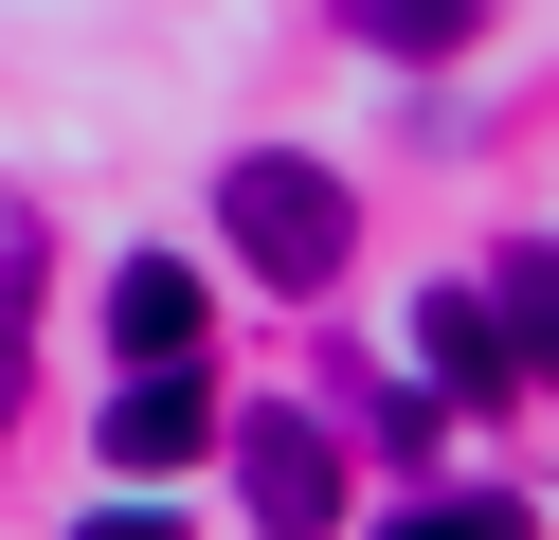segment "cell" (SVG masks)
<instances>
[{
  "label": "cell",
  "mask_w": 559,
  "mask_h": 540,
  "mask_svg": "<svg viewBox=\"0 0 559 540\" xmlns=\"http://www.w3.org/2000/svg\"><path fill=\"white\" fill-rule=\"evenodd\" d=\"M217 252L253 288H307V307H325L343 252H361V199H343L307 144H235V163H217Z\"/></svg>",
  "instance_id": "6da1fadb"
},
{
  "label": "cell",
  "mask_w": 559,
  "mask_h": 540,
  "mask_svg": "<svg viewBox=\"0 0 559 540\" xmlns=\"http://www.w3.org/2000/svg\"><path fill=\"white\" fill-rule=\"evenodd\" d=\"M235 432V504H253L271 540H325L343 523V432H325V396H253V415H217Z\"/></svg>",
  "instance_id": "7a4b0ae2"
},
{
  "label": "cell",
  "mask_w": 559,
  "mask_h": 540,
  "mask_svg": "<svg viewBox=\"0 0 559 540\" xmlns=\"http://www.w3.org/2000/svg\"><path fill=\"white\" fill-rule=\"evenodd\" d=\"M199 432H217V379H199V360H127V379H109V415H91V451H109L127 487H163Z\"/></svg>",
  "instance_id": "3957f363"
},
{
  "label": "cell",
  "mask_w": 559,
  "mask_h": 540,
  "mask_svg": "<svg viewBox=\"0 0 559 540\" xmlns=\"http://www.w3.org/2000/svg\"><path fill=\"white\" fill-rule=\"evenodd\" d=\"M109 360H199V271L181 252H127L109 271Z\"/></svg>",
  "instance_id": "277c9868"
},
{
  "label": "cell",
  "mask_w": 559,
  "mask_h": 540,
  "mask_svg": "<svg viewBox=\"0 0 559 540\" xmlns=\"http://www.w3.org/2000/svg\"><path fill=\"white\" fill-rule=\"evenodd\" d=\"M415 360H433V396H451V415H469V396H523V360H506V324H487L469 288H433V307H415Z\"/></svg>",
  "instance_id": "5b68a950"
},
{
  "label": "cell",
  "mask_w": 559,
  "mask_h": 540,
  "mask_svg": "<svg viewBox=\"0 0 559 540\" xmlns=\"http://www.w3.org/2000/svg\"><path fill=\"white\" fill-rule=\"evenodd\" d=\"M37 271H55V252H37V199H0V432L37 415Z\"/></svg>",
  "instance_id": "8992f818"
},
{
  "label": "cell",
  "mask_w": 559,
  "mask_h": 540,
  "mask_svg": "<svg viewBox=\"0 0 559 540\" xmlns=\"http://www.w3.org/2000/svg\"><path fill=\"white\" fill-rule=\"evenodd\" d=\"M343 36L397 55V72H433V55H469V36H487V0H343Z\"/></svg>",
  "instance_id": "52a82bcc"
},
{
  "label": "cell",
  "mask_w": 559,
  "mask_h": 540,
  "mask_svg": "<svg viewBox=\"0 0 559 540\" xmlns=\"http://www.w3.org/2000/svg\"><path fill=\"white\" fill-rule=\"evenodd\" d=\"M469 307L506 324V360L542 379V324H559V252H542V235H523V252H487V288H469Z\"/></svg>",
  "instance_id": "ba28073f"
},
{
  "label": "cell",
  "mask_w": 559,
  "mask_h": 540,
  "mask_svg": "<svg viewBox=\"0 0 559 540\" xmlns=\"http://www.w3.org/2000/svg\"><path fill=\"white\" fill-rule=\"evenodd\" d=\"M361 432H379V451H451V396H433V379H379Z\"/></svg>",
  "instance_id": "9c48e42d"
},
{
  "label": "cell",
  "mask_w": 559,
  "mask_h": 540,
  "mask_svg": "<svg viewBox=\"0 0 559 540\" xmlns=\"http://www.w3.org/2000/svg\"><path fill=\"white\" fill-rule=\"evenodd\" d=\"M379 540H523V504H415V523H379Z\"/></svg>",
  "instance_id": "30bf717a"
},
{
  "label": "cell",
  "mask_w": 559,
  "mask_h": 540,
  "mask_svg": "<svg viewBox=\"0 0 559 540\" xmlns=\"http://www.w3.org/2000/svg\"><path fill=\"white\" fill-rule=\"evenodd\" d=\"M73 540H181V523H163V504H91Z\"/></svg>",
  "instance_id": "8fae6325"
}]
</instances>
